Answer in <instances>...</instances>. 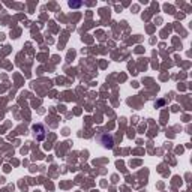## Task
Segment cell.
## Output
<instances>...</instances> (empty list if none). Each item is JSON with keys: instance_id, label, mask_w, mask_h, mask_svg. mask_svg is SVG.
<instances>
[{"instance_id": "cell-1", "label": "cell", "mask_w": 192, "mask_h": 192, "mask_svg": "<svg viewBox=\"0 0 192 192\" xmlns=\"http://www.w3.org/2000/svg\"><path fill=\"white\" fill-rule=\"evenodd\" d=\"M33 132H35V137H36V140L38 141H42L44 138H45V135H47V129H45V126L44 125H33Z\"/></svg>"}, {"instance_id": "cell-2", "label": "cell", "mask_w": 192, "mask_h": 192, "mask_svg": "<svg viewBox=\"0 0 192 192\" xmlns=\"http://www.w3.org/2000/svg\"><path fill=\"white\" fill-rule=\"evenodd\" d=\"M99 143H101L104 147H107V149H111V147L114 146V140H113V137L108 135V134H101Z\"/></svg>"}, {"instance_id": "cell-3", "label": "cell", "mask_w": 192, "mask_h": 192, "mask_svg": "<svg viewBox=\"0 0 192 192\" xmlns=\"http://www.w3.org/2000/svg\"><path fill=\"white\" fill-rule=\"evenodd\" d=\"M81 5H83L81 2H69V6L71 8H80Z\"/></svg>"}]
</instances>
